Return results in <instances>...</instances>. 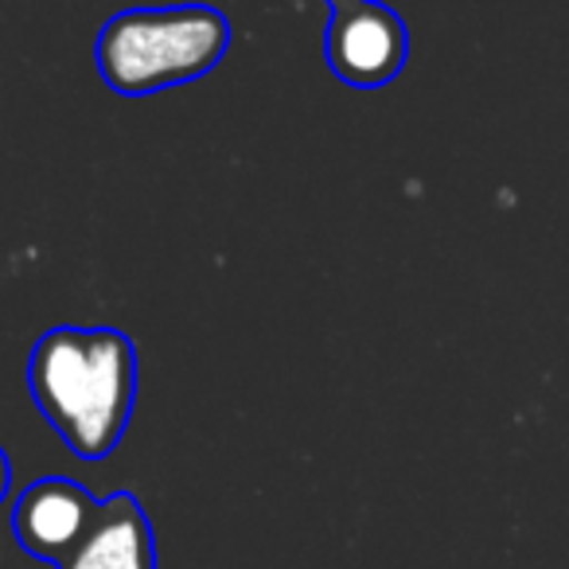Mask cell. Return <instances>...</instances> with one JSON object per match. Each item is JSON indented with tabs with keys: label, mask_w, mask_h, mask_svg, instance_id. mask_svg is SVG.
Listing matches in <instances>:
<instances>
[{
	"label": "cell",
	"mask_w": 569,
	"mask_h": 569,
	"mask_svg": "<svg viewBox=\"0 0 569 569\" xmlns=\"http://www.w3.org/2000/svg\"><path fill=\"white\" fill-rule=\"evenodd\" d=\"M325 56L343 87L382 90L410 63V28L382 0H328Z\"/></svg>",
	"instance_id": "cell-3"
},
{
	"label": "cell",
	"mask_w": 569,
	"mask_h": 569,
	"mask_svg": "<svg viewBox=\"0 0 569 569\" xmlns=\"http://www.w3.org/2000/svg\"><path fill=\"white\" fill-rule=\"evenodd\" d=\"M94 511L98 499L87 483L71 476H40L28 488H20L12 503V535L28 558L56 566L82 542Z\"/></svg>",
	"instance_id": "cell-4"
},
{
	"label": "cell",
	"mask_w": 569,
	"mask_h": 569,
	"mask_svg": "<svg viewBox=\"0 0 569 569\" xmlns=\"http://www.w3.org/2000/svg\"><path fill=\"white\" fill-rule=\"evenodd\" d=\"M234 43V24L211 4L126 9L94 36V67L121 98L188 87L214 71Z\"/></svg>",
	"instance_id": "cell-2"
},
{
	"label": "cell",
	"mask_w": 569,
	"mask_h": 569,
	"mask_svg": "<svg viewBox=\"0 0 569 569\" xmlns=\"http://www.w3.org/2000/svg\"><path fill=\"white\" fill-rule=\"evenodd\" d=\"M28 395L79 460H106L137 410V343L121 328H48L28 351Z\"/></svg>",
	"instance_id": "cell-1"
},
{
	"label": "cell",
	"mask_w": 569,
	"mask_h": 569,
	"mask_svg": "<svg viewBox=\"0 0 569 569\" xmlns=\"http://www.w3.org/2000/svg\"><path fill=\"white\" fill-rule=\"evenodd\" d=\"M9 491H12V457L4 452V445H0V507H4Z\"/></svg>",
	"instance_id": "cell-6"
},
{
	"label": "cell",
	"mask_w": 569,
	"mask_h": 569,
	"mask_svg": "<svg viewBox=\"0 0 569 569\" xmlns=\"http://www.w3.org/2000/svg\"><path fill=\"white\" fill-rule=\"evenodd\" d=\"M56 569H160L157 535L141 496L121 488L98 499L90 530Z\"/></svg>",
	"instance_id": "cell-5"
}]
</instances>
